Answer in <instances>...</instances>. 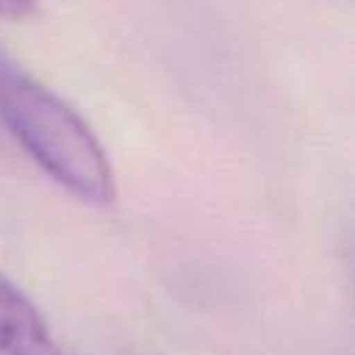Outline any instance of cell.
<instances>
[{"mask_svg":"<svg viewBox=\"0 0 355 355\" xmlns=\"http://www.w3.org/2000/svg\"><path fill=\"white\" fill-rule=\"evenodd\" d=\"M0 122L61 189L83 202L114 200V169L83 116L0 50Z\"/></svg>","mask_w":355,"mask_h":355,"instance_id":"1","label":"cell"},{"mask_svg":"<svg viewBox=\"0 0 355 355\" xmlns=\"http://www.w3.org/2000/svg\"><path fill=\"white\" fill-rule=\"evenodd\" d=\"M36 8V0H0V17L6 19H25Z\"/></svg>","mask_w":355,"mask_h":355,"instance_id":"3","label":"cell"},{"mask_svg":"<svg viewBox=\"0 0 355 355\" xmlns=\"http://www.w3.org/2000/svg\"><path fill=\"white\" fill-rule=\"evenodd\" d=\"M0 355H61L44 316L0 272Z\"/></svg>","mask_w":355,"mask_h":355,"instance_id":"2","label":"cell"}]
</instances>
